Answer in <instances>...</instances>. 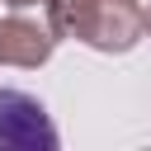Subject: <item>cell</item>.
<instances>
[{
  "mask_svg": "<svg viewBox=\"0 0 151 151\" xmlns=\"http://www.w3.org/2000/svg\"><path fill=\"white\" fill-rule=\"evenodd\" d=\"M47 28L57 38L85 42L104 57H123L142 42L146 19L137 0H47Z\"/></svg>",
  "mask_w": 151,
  "mask_h": 151,
  "instance_id": "1",
  "label": "cell"
},
{
  "mask_svg": "<svg viewBox=\"0 0 151 151\" xmlns=\"http://www.w3.org/2000/svg\"><path fill=\"white\" fill-rule=\"evenodd\" d=\"M61 132L47 118L42 99L24 90H0V151H57Z\"/></svg>",
  "mask_w": 151,
  "mask_h": 151,
  "instance_id": "2",
  "label": "cell"
},
{
  "mask_svg": "<svg viewBox=\"0 0 151 151\" xmlns=\"http://www.w3.org/2000/svg\"><path fill=\"white\" fill-rule=\"evenodd\" d=\"M57 42H61V38H57L47 24H38V19L19 14V9L0 19V66L38 71V66H47V61H52Z\"/></svg>",
  "mask_w": 151,
  "mask_h": 151,
  "instance_id": "3",
  "label": "cell"
},
{
  "mask_svg": "<svg viewBox=\"0 0 151 151\" xmlns=\"http://www.w3.org/2000/svg\"><path fill=\"white\" fill-rule=\"evenodd\" d=\"M9 9H28V5H47V0H5Z\"/></svg>",
  "mask_w": 151,
  "mask_h": 151,
  "instance_id": "4",
  "label": "cell"
},
{
  "mask_svg": "<svg viewBox=\"0 0 151 151\" xmlns=\"http://www.w3.org/2000/svg\"><path fill=\"white\" fill-rule=\"evenodd\" d=\"M142 19H146V38H151V0L142 5Z\"/></svg>",
  "mask_w": 151,
  "mask_h": 151,
  "instance_id": "5",
  "label": "cell"
}]
</instances>
